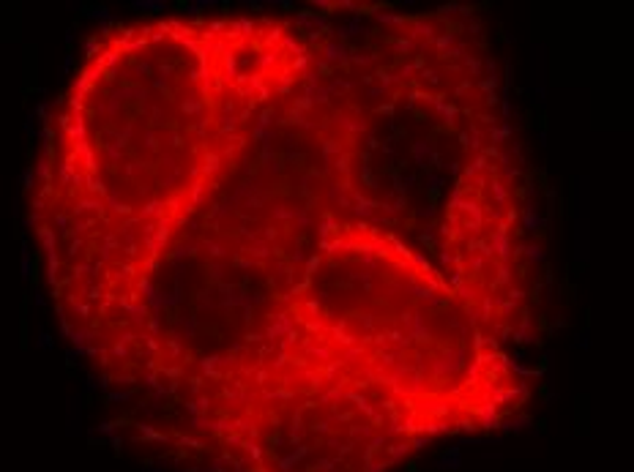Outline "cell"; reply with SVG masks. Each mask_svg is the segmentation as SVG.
Segmentation results:
<instances>
[{
  "mask_svg": "<svg viewBox=\"0 0 634 472\" xmlns=\"http://www.w3.org/2000/svg\"><path fill=\"white\" fill-rule=\"evenodd\" d=\"M440 464L449 470H457L459 467V448H451V451H446L443 456H440Z\"/></svg>",
  "mask_w": 634,
  "mask_h": 472,
  "instance_id": "cell-1",
  "label": "cell"
},
{
  "mask_svg": "<svg viewBox=\"0 0 634 472\" xmlns=\"http://www.w3.org/2000/svg\"><path fill=\"white\" fill-rule=\"evenodd\" d=\"M525 224H528V230H536V227H539V216L533 211H528L525 213Z\"/></svg>",
  "mask_w": 634,
  "mask_h": 472,
  "instance_id": "cell-2",
  "label": "cell"
},
{
  "mask_svg": "<svg viewBox=\"0 0 634 472\" xmlns=\"http://www.w3.org/2000/svg\"><path fill=\"white\" fill-rule=\"evenodd\" d=\"M164 3H137V8H161Z\"/></svg>",
  "mask_w": 634,
  "mask_h": 472,
  "instance_id": "cell-3",
  "label": "cell"
}]
</instances>
